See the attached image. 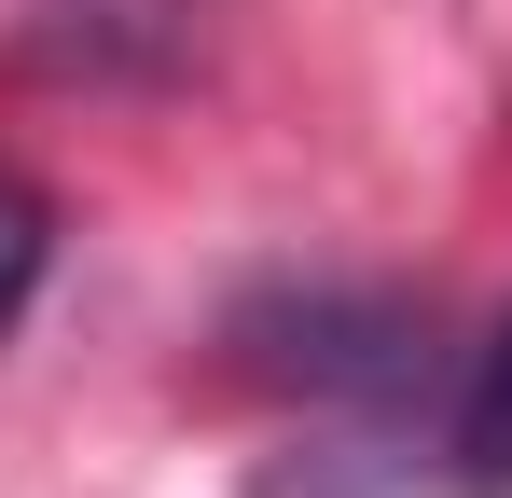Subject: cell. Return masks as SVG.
<instances>
[{
  "instance_id": "obj_1",
  "label": "cell",
  "mask_w": 512,
  "mask_h": 498,
  "mask_svg": "<svg viewBox=\"0 0 512 498\" xmlns=\"http://www.w3.org/2000/svg\"><path fill=\"white\" fill-rule=\"evenodd\" d=\"M429 485L443 498H512V319L457 360L443 429H429Z\"/></svg>"
},
{
  "instance_id": "obj_2",
  "label": "cell",
  "mask_w": 512,
  "mask_h": 498,
  "mask_svg": "<svg viewBox=\"0 0 512 498\" xmlns=\"http://www.w3.org/2000/svg\"><path fill=\"white\" fill-rule=\"evenodd\" d=\"M42 263H56V208L0 166V332L28 319V291H42Z\"/></svg>"
}]
</instances>
